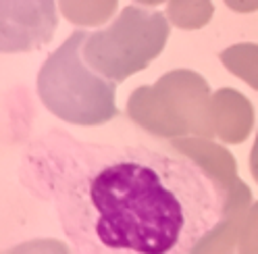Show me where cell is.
I'll return each mask as SVG.
<instances>
[{
	"label": "cell",
	"mask_w": 258,
	"mask_h": 254,
	"mask_svg": "<svg viewBox=\"0 0 258 254\" xmlns=\"http://www.w3.org/2000/svg\"><path fill=\"white\" fill-rule=\"evenodd\" d=\"M171 146L175 152L198 163L208 175H213L225 187H231L233 181L237 179V161L233 158V154L225 146L215 144L213 140L185 136V138L171 140Z\"/></svg>",
	"instance_id": "cell-7"
},
{
	"label": "cell",
	"mask_w": 258,
	"mask_h": 254,
	"mask_svg": "<svg viewBox=\"0 0 258 254\" xmlns=\"http://www.w3.org/2000/svg\"><path fill=\"white\" fill-rule=\"evenodd\" d=\"M211 121L219 140L225 144H241L254 127V106L237 90H217L211 98Z\"/></svg>",
	"instance_id": "cell-6"
},
{
	"label": "cell",
	"mask_w": 258,
	"mask_h": 254,
	"mask_svg": "<svg viewBox=\"0 0 258 254\" xmlns=\"http://www.w3.org/2000/svg\"><path fill=\"white\" fill-rule=\"evenodd\" d=\"M136 3L142 5V7H158V5L167 3V0H136Z\"/></svg>",
	"instance_id": "cell-15"
},
{
	"label": "cell",
	"mask_w": 258,
	"mask_h": 254,
	"mask_svg": "<svg viewBox=\"0 0 258 254\" xmlns=\"http://www.w3.org/2000/svg\"><path fill=\"white\" fill-rule=\"evenodd\" d=\"M7 254H71V252L58 240H36L15 246Z\"/></svg>",
	"instance_id": "cell-12"
},
{
	"label": "cell",
	"mask_w": 258,
	"mask_h": 254,
	"mask_svg": "<svg viewBox=\"0 0 258 254\" xmlns=\"http://www.w3.org/2000/svg\"><path fill=\"white\" fill-rule=\"evenodd\" d=\"M213 0H169L167 17L179 29H200L213 19Z\"/></svg>",
	"instance_id": "cell-10"
},
{
	"label": "cell",
	"mask_w": 258,
	"mask_h": 254,
	"mask_svg": "<svg viewBox=\"0 0 258 254\" xmlns=\"http://www.w3.org/2000/svg\"><path fill=\"white\" fill-rule=\"evenodd\" d=\"M235 248L237 254H258V200L250 206V211L241 221Z\"/></svg>",
	"instance_id": "cell-11"
},
{
	"label": "cell",
	"mask_w": 258,
	"mask_h": 254,
	"mask_svg": "<svg viewBox=\"0 0 258 254\" xmlns=\"http://www.w3.org/2000/svg\"><path fill=\"white\" fill-rule=\"evenodd\" d=\"M167 13L125 7L106 29L92 31L84 44V60L110 82H125L165 50L171 25Z\"/></svg>",
	"instance_id": "cell-4"
},
{
	"label": "cell",
	"mask_w": 258,
	"mask_h": 254,
	"mask_svg": "<svg viewBox=\"0 0 258 254\" xmlns=\"http://www.w3.org/2000/svg\"><path fill=\"white\" fill-rule=\"evenodd\" d=\"M58 25L56 0H0V48L29 52L52 40Z\"/></svg>",
	"instance_id": "cell-5"
},
{
	"label": "cell",
	"mask_w": 258,
	"mask_h": 254,
	"mask_svg": "<svg viewBox=\"0 0 258 254\" xmlns=\"http://www.w3.org/2000/svg\"><path fill=\"white\" fill-rule=\"evenodd\" d=\"M119 0H58V9L69 23L96 27L115 17Z\"/></svg>",
	"instance_id": "cell-8"
},
{
	"label": "cell",
	"mask_w": 258,
	"mask_h": 254,
	"mask_svg": "<svg viewBox=\"0 0 258 254\" xmlns=\"http://www.w3.org/2000/svg\"><path fill=\"white\" fill-rule=\"evenodd\" d=\"M225 5L235 13H254V11H258V0H225Z\"/></svg>",
	"instance_id": "cell-13"
},
{
	"label": "cell",
	"mask_w": 258,
	"mask_h": 254,
	"mask_svg": "<svg viewBox=\"0 0 258 254\" xmlns=\"http://www.w3.org/2000/svg\"><path fill=\"white\" fill-rule=\"evenodd\" d=\"M19 179L54 206L73 254H194L229 211V187L179 152L58 127L29 140Z\"/></svg>",
	"instance_id": "cell-1"
},
{
	"label": "cell",
	"mask_w": 258,
	"mask_h": 254,
	"mask_svg": "<svg viewBox=\"0 0 258 254\" xmlns=\"http://www.w3.org/2000/svg\"><path fill=\"white\" fill-rule=\"evenodd\" d=\"M248 163H250L252 175H254V179H256V183H258V132H256V140H254V146H252V152H250Z\"/></svg>",
	"instance_id": "cell-14"
},
{
	"label": "cell",
	"mask_w": 258,
	"mask_h": 254,
	"mask_svg": "<svg viewBox=\"0 0 258 254\" xmlns=\"http://www.w3.org/2000/svg\"><path fill=\"white\" fill-rule=\"evenodd\" d=\"M219 58L229 73L244 79L252 90L258 92V44H233L229 48H225Z\"/></svg>",
	"instance_id": "cell-9"
},
{
	"label": "cell",
	"mask_w": 258,
	"mask_h": 254,
	"mask_svg": "<svg viewBox=\"0 0 258 254\" xmlns=\"http://www.w3.org/2000/svg\"><path fill=\"white\" fill-rule=\"evenodd\" d=\"M88 31L75 29L44 60L38 73V96L50 113L73 125H104L119 115L117 82L96 73L84 60Z\"/></svg>",
	"instance_id": "cell-2"
},
{
	"label": "cell",
	"mask_w": 258,
	"mask_h": 254,
	"mask_svg": "<svg viewBox=\"0 0 258 254\" xmlns=\"http://www.w3.org/2000/svg\"><path fill=\"white\" fill-rule=\"evenodd\" d=\"M206 79L189 69L169 71L154 86H142L129 94L127 115L154 138H215Z\"/></svg>",
	"instance_id": "cell-3"
}]
</instances>
